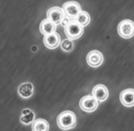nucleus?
I'll return each instance as SVG.
<instances>
[{
	"label": "nucleus",
	"instance_id": "obj_1",
	"mask_svg": "<svg viewBox=\"0 0 134 131\" xmlns=\"http://www.w3.org/2000/svg\"><path fill=\"white\" fill-rule=\"evenodd\" d=\"M57 123H58V126L62 130L73 129L76 126V124H77V118H76L75 113L70 111V110L62 112L58 116Z\"/></svg>",
	"mask_w": 134,
	"mask_h": 131
},
{
	"label": "nucleus",
	"instance_id": "obj_2",
	"mask_svg": "<svg viewBox=\"0 0 134 131\" xmlns=\"http://www.w3.org/2000/svg\"><path fill=\"white\" fill-rule=\"evenodd\" d=\"M64 33L68 38H80L83 33V27L76 20H69L64 26Z\"/></svg>",
	"mask_w": 134,
	"mask_h": 131
},
{
	"label": "nucleus",
	"instance_id": "obj_3",
	"mask_svg": "<svg viewBox=\"0 0 134 131\" xmlns=\"http://www.w3.org/2000/svg\"><path fill=\"white\" fill-rule=\"evenodd\" d=\"M118 33L123 38H131L134 36V22L130 19L122 20L118 25Z\"/></svg>",
	"mask_w": 134,
	"mask_h": 131
},
{
	"label": "nucleus",
	"instance_id": "obj_4",
	"mask_svg": "<svg viewBox=\"0 0 134 131\" xmlns=\"http://www.w3.org/2000/svg\"><path fill=\"white\" fill-rule=\"evenodd\" d=\"M99 100L94 97V96H84L80 100V107L82 111L91 113L94 112L96 109L98 108Z\"/></svg>",
	"mask_w": 134,
	"mask_h": 131
},
{
	"label": "nucleus",
	"instance_id": "obj_5",
	"mask_svg": "<svg viewBox=\"0 0 134 131\" xmlns=\"http://www.w3.org/2000/svg\"><path fill=\"white\" fill-rule=\"evenodd\" d=\"M62 9L65 13V15L69 20H75L78 14L81 12V7L76 1H68L62 6Z\"/></svg>",
	"mask_w": 134,
	"mask_h": 131
},
{
	"label": "nucleus",
	"instance_id": "obj_6",
	"mask_svg": "<svg viewBox=\"0 0 134 131\" xmlns=\"http://www.w3.org/2000/svg\"><path fill=\"white\" fill-rule=\"evenodd\" d=\"M47 18L56 25H59L63 22V20L66 18V15L62 8L52 7L47 11Z\"/></svg>",
	"mask_w": 134,
	"mask_h": 131
},
{
	"label": "nucleus",
	"instance_id": "obj_7",
	"mask_svg": "<svg viewBox=\"0 0 134 131\" xmlns=\"http://www.w3.org/2000/svg\"><path fill=\"white\" fill-rule=\"evenodd\" d=\"M86 62L90 67L97 68L100 66L103 62V56L100 51L93 50L88 53L86 56Z\"/></svg>",
	"mask_w": 134,
	"mask_h": 131
},
{
	"label": "nucleus",
	"instance_id": "obj_8",
	"mask_svg": "<svg viewBox=\"0 0 134 131\" xmlns=\"http://www.w3.org/2000/svg\"><path fill=\"white\" fill-rule=\"evenodd\" d=\"M60 36L58 33H53L51 35L44 36L43 43L48 49H56L58 46L60 45Z\"/></svg>",
	"mask_w": 134,
	"mask_h": 131
},
{
	"label": "nucleus",
	"instance_id": "obj_9",
	"mask_svg": "<svg viewBox=\"0 0 134 131\" xmlns=\"http://www.w3.org/2000/svg\"><path fill=\"white\" fill-rule=\"evenodd\" d=\"M120 100L122 104L126 107L134 106V89L129 88L122 91L120 94Z\"/></svg>",
	"mask_w": 134,
	"mask_h": 131
},
{
	"label": "nucleus",
	"instance_id": "obj_10",
	"mask_svg": "<svg viewBox=\"0 0 134 131\" xmlns=\"http://www.w3.org/2000/svg\"><path fill=\"white\" fill-rule=\"evenodd\" d=\"M18 95L22 99H30L34 94V85L31 82H23L17 88Z\"/></svg>",
	"mask_w": 134,
	"mask_h": 131
},
{
	"label": "nucleus",
	"instance_id": "obj_11",
	"mask_svg": "<svg viewBox=\"0 0 134 131\" xmlns=\"http://www.w3.org/2000/svg\"><path fill=\"white\" fill-rule=\"evenodd\" d=\"M108 90L103 84H97L92 90V96H94L99 101H104L108 98Z\"/></svg>",
	"mask_w": 134,
	"mask_h": 131
},
{
	"label": "nucleus",
	"instance_id": "obj_12",
	"mask_svg": "<svg viewBox=\"0 0 134 131\" xmlns=\"http://www.w3.org/2000/svg\"><path fill=\"white\" fill-rule=\"evenodd\" d=\"M56 29H57V25L55 23L52 22L51 20L48 19V18L42 20L41 23H40V26H39L40 33L43 36H47V35H51V33H56Z\"/></svg>",
	"mask_w": 134,
	"mask_h": 131
},
{
	"label": "nucleus",
	"instance_id": "obj_13",
	"mask_svg": "<svg viewBox=\"0 0 134 131\" xmlns=\"http://www.w3.org/2000/svg\"><path fill=\"white\" fill-rule=\"evenodd\" d=\"M49 123L44 119H36L32 123L33 131H49Z\"/></svg>",
	"mask_w": 134,
	"mask_h": 131
},
{
	"label": "nucleus",
	"instance_id": "obj_14",
	"mask_svg": "<svg viewBox=\"0 0 134 131\" xmlns=\"http://www.w3.org/2000/svg\"><path fill=\"white\" fill-rule=\"evenodd\" d=\"M35 113L32 111L31 109L26 108L23 109L22 113H21V116H20V122L23 123V124H26L28 126L30 123H33V122L35 121Z\"/></svg>",
	"mask_w": 134,
	"mask_h": 131
},
{
	"label": "nucleus",
	"instance_id": "obj_15",
	"mask_svg": "<svg viewBox=\"0 0 134 131\" xmlns=\"http://www.w3.org/2000/svg\"><path fill=\"white\" fill-rule=\"evenodd\" d=\"M75 20L78 23H80L82 27H85V26L88 25L90 22V15L87 12L81 11V13L78 14V16L76 17Z\"/></svg>",
	"mask_w": 134,
	"mask_h": 131
},
{
	"label": "nucleus",
	"instance_id": "obj_16",
	"mask_svg": "<svg viewBox=\"0 0 134 131\" xmlns=\"http://www.w3.org/2000/svg\"><path fill=\"white\" fill-rule=\"evenodd\" d=\"M60 48L63 52H66V53H69L74 49V43H73V39L71 38H66L63 39L62 42H60Z\"/></svg>",
	"mask_w": 134,
	"mask_h": 131
}]
</instances>
